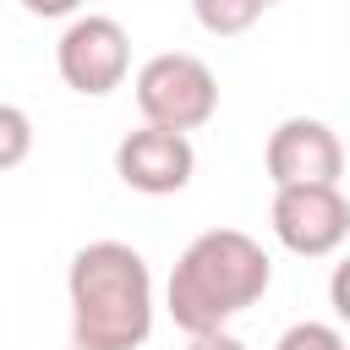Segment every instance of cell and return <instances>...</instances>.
<instances>
[{
    "instance_id": "6da1fadb",
    "label": "cell",
    "mask_w": 350,
    "mask_h": 350,
    "mask_svg": "<svg viewBox=\"0 0 350 350\" xmlns=\"http://www.w3.org/2000/svg\"><path fill=\"white\" fill-rule=\"evenodd\" d=\"M273 284V262L262 252L257 235L246 230H202L170 268L164 284V306L175 317V328L186 334H219L230 328V317H241L246 306H257Z\"/></svg>"
},
{
    "instance_id": "7a4b0ae2",
    "label": "cell",
    "mask_w": 350,
    "mask_h": 350,
    "mask_svg": "<svg viewBox=\"0 0 350 350\" xmlns=\"http://www.w3.org/2000/svg\"><path fill=\"white\" fill-rule=\"evenodd\" d=\"M71 345L77 350H137L153 334V273L126 241H88L66 268Z\"/></svg>"
},
{
    "instance_id": "3957f363",
    "label": "cell",
    "mask_w": 350,
    "mask_h": 350,
    "mask_svg": "<svg viewBox=\"0 0 350 350\" xmlns=\"http://www.w3.org/2000/svg\"><path fill=\"white\" fill-rule=\"evenodd\" d=\"M131 93H137L142 126H164V131H197L219 109V77L208 71V60H197L186 49H164V55L142 60Z\"/></svg>"
},
{
    "instance_id": "277c9868",
    "label": "cell",
    "mask_w": 350,
    "mask_h": 350,
    "mask_svg": "<svg viewBox=\"0 0 350 350\" xmlns=\"http://www.w3.org/2000/svg\"><path fill=\"white\" fill-rule=\"evenodd\" d=\"M55 71L82 98L115 93L126 82V71H131V38H126V27L115 16H98V11L71 16L66 33H60V44H55Z\"/></svg>"
},
{
    "instance_id": "5b68a950",
    "label": "cell",
    "mask_w": 350,
    "mask_h": 350,
    "mask_svg": "<svg viewBox=\"0 0 350 350\" xmlns=\"http://www.w3.org/2000/svg\"><path fill=\"white\" fill-rule=\"evenodd\" d=\"M268 224L295 257H334L350 235V197L339 186H279Z\"/></svg>"
},
{
    "instance_id": "8992f818",
    "label": "cell",
    "mask_w": 350,
    "mask_h": 350,
    "mask_svg": "<svg viewBox=\"0 0 350 350\" xmlns=\"http://www.w3.org/2000/svg\"><path fill=\"white\" fill-rule=\"evenodd\" d=\"M262 170L279 186H339L345 175V142L334 137L328 120H312V115H290L268 131V148H262Z\"/></svg>"
},
{
    "instance_id": "52a82bcc",
    "label": "cell",
    "mask_w": 350,
    "mask_h": 350,
    "mask_svg": "<svg viewBox=\"0 0 350 350\" xmlns=\"http://www.w3.org/2000/svg\"><path fill=\"white\" fill-rule=\"evenodd\" d=\"M115 175L142 197H175L197 175V148H191L186 131L137 126L115 142Z\"/></svg>"
},
{
    "instance_id": "ba28073f",
    "label": "cell",
    "mask_w": 350,
    "mask_h": 350,
    "mask_svg": "<svg viewBox=\"0 0 350 350\" xmlns=\"http://www.w3.org/2000/svg\"><path fill=\"white\" fill-rule=\"evenodd\" d=\"M268 5H279V0H191L197 22H202L213 38H235V33H246Z\"/></svg>"
},
{
    "instance_id": "9c48e42d",
    "label": "cell",
    "mask_w": 350,
    "mask_h": 350,
    "mask_svg": "<svg viewBox=\"0 0 350 350\" xmlns=\"http://www.w3.org/2000/svg\"><path fill=\"white\" fill-rule=\"evenodd\" d=\"M33 153V120L22 104H0V170H16Z\"/></svg>"
},
{
    "instance_id": "30bf717a",
    "label": "cell",
    "mask_w": 350,
    "mask_h": 350,
    "mask_svg": "<svg viewBox=\"0 0 350 350\" xmlns=\"http://www.w3.org/2000/svg\"><path fill=\"white\" fill-rule=\"evenodd\" d=\"M273 350H350L345 345V334L334 328V323H290L279 339H273Z\"/></svg>"
},
{
    "instance_id": "8fae6325",
    "label": "cell",
    "mask_w": 350,
    "mask_h": 350,
    "mask_svg": "<svg viewBox=\"0 0 350 350\" xmlns=\"http://www.w3.org/2000/svg\"><path fill=\"white\" fill-rule=\"evenodd\" d=\"M328 301H334V317L350 323V252L334 262V279H328Z\"/></svg>"
},
{
    "instance_id": "7c38bea8",
    "label": "cell",
    "mask_w": 350,
    "mask_h": 350,
    "mask_svg": "<svg viewBox=\"0 0 350 350\" xmlns=\"http://www.w3.org/2000/svg\"><path fill=\"white\" fill-rule=\"evenodd\" d=\"M186 350H246V339H235L230 328H219V334H191Z\"/></svg>"
},
{
    "instance_id": "4fadbf2b",
    "label": "cell",
    "mask_w": 350,
    "mask_h": 350,
    "mask_svg": "<svg viewBox=\"0 0 350 350\" xmlns=\"http://www.w3.org/2000/svg\"><path fill=\"white\" fill-rule=\"evenodd\" d=\"M33 16H77L82 11V0H22Z\"/></svg>"
}]
</instances>
